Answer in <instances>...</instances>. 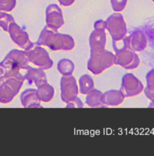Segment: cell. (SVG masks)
<instances>
[{
    "instance_id": "cell-17",
    "label": "cell",
    "mask_w": 154,
    "mask_h": 156,
    "mask_svg": "<svg viewBox=\"0 0 154 156\" xmlns=\"http://www.w3.org/2000/svg\"><path fill=\"white\" fill-rule=\"evenodd\" d=\"M11 77H17L24 79L23 74H21L20 71L14 69L10 65H9L5 61H2L0 63V84L3 81Z\"/></svg>"
},
{
    "instance_id": "cell-28",
    "label": "cell",
    "mask_w": 154,
    "mask_h": 156,
    "mask_svg": "<svg viewBox=\"0 0 154 156\" xmlns=\"http://www.w3.org/2000/svg\"><path fill=\"white\" fill-rule=\"evenodd\" d=\"M146 80H147V82L154 81V68L147 73V76H146Z\"/></svg>"
},
{
    "instance_id": "cell-21",
    "label": "cell",
    "mask_w": 154,
    "mask_h": 156,
    "mask_svg": "<svg viewBox=\"0 0 154 156\" xmlns=\"http://www.w3.org/2000/svg\"><path fill=\"white\" fill-rule=\"evenodd\" d=\"M58 71L63 76L72 75L74 69V65L71 60L68 58H63L58 62Z\"/></svg>"
},
{
    "instance_id": "cell-10",
    "label": "cell",
    "mask_w": 154,
    "mask_h": 156,
    "mask_svg": "<svg viewBox=\"0 0 154 156\" xmlns=\"http://www.w3.org/2000/svg\"><path fill=\"white\" fill-rule=\"evenodd\" d=\"M46 23L47 27L56 32L64 24L63 11L56 4H51L47 8Z\"/></svg>"
},
{
    "instance_id": "cell-23",
    "label": "cell",
    "mask_w": 154,
    "mask_h": 156,
    "mask_svg": "<svg viewBox=\"0 0 154 156\" xmlns=\"http://www.w3.org/2000/svg\"><path fill=\"white\" fill-rule=\"evenodd\" d=\"M17 0H0V11L9 12L15 8Z\"/></svg>"
},
{
    "instance_id": "cell-15",
    "label": "cell",
    "mask_w": 154,
    "mask_h": 156,
    "mask_svg": "<svg viewBox=\"0 0 154 156\" xmlns=\"http://www.w3.org/2000/svg\"><path fill=\"white\" fill-rule=\"evenodd\" d=\"M124 95L119 90H110L102 94L101 101L105 106H118L124 100Z\"/></svg>"
},
{
    "instance_id": "cell-2",
    "label": "cell",
    "mask_w": 154,
    "mask_h": 156,
    "mask_svg": "<svg viewBox=\"0 0 154 156\" xmlns=\"http://www.w3.org/2000/svg\"><path fill=\"white\" fill-rule=\"evenodd\" d=\"M114 64V55L111 52L104 50L91 52L87 68L94 74H98Z\"/></svg>"
},
{
    "instance_id": "cell-5",
    "label": "cell",
    "mask_w": 154,
    "mask_h": 156,
    "mask_svg": "<svg viewBox=\"0 0 154 156\" xmlns=\"http://www.w3.org/2000/svg\"><path fill=\"white\" fill-rule=\"evenodd\" d=\"M105 22L106 29L111 34L113 41L121 40L126 36L127 29L122 14L114 13L110 16Z\"/></svg>"
},
{
    "instance_id": "cell-12",
    "label": "cell",
    "mask_w": 154,
    "mask_h": 156,
    "mask_svg": "<svg viewBox=\"0 0 154 156\" xmlns=\"http://www.w3.org/2000/svg\"><path fill=\"white\" fill-rule=\"evenodd\" d=\"M89 39L90 51L97 52L104 50L106 44V33L105 29L102 28H94Z\"/></svg>"
},
{
    "instance_id": "cell-19",
    "label": "cell",
    "mask_w": 154,
    "mask_h": 156,
    "mask_svg": "<svg viewBox=\"0 0 154 156\" xmlns=\"http://www.w3.org/2000/svg\"><path fill=\"white\" fill-rule=\"evenodd\" d=\"M87 95V96L86 98V103L89 107H98L105 106L101 101V97L102 95V93L100 91L93 89L90 92H88Z\"/></svg>"
},
{
    "instance_id": "cell-16",
    "label": "cell",
    "mask_w": 154,
    "mask_h": 156,
    "mask_svg": "<svg viewBox=\"0 0 154 156\" xmlns=\"http://www.w3.org/2000/svg\"><path fill=\"white\" fill-rule=\"evenodd\" d=\"M21 104L24 107H40V100L36 95V90L34 89H26L20 96Z\"/></svg>"
},
{
    "instance_id": "cell-7",
    "label": "cell",
    "mask_w": 154,
    "mask_h": 156,
    "mask_svg": "<svg viewBox=\"0 0 154 156\" xmlns=\"http://www.w3.org/2000/svg\"><path fill=\"white\" fill-rule=\"evenodd\" d=\"M144 90L142 83L132 74L123 76L120 91L125 97H133L141 93Z\"/></svg>"
},
{
    "instance_id": "cell-6",
    "label": "cell",
    "mask_w": 154,
    "mask_h": 156,
    "mask_svg": "<svg viewBox=\"0 0 154 156\" xmlns=\"http://www.w3.org/2000/svg\"><path fill=\"white\" fill-rule=\"evenodd\" d=\"M114 64L119 65L127 70H132L138 67L140 58L130 49H122L116 51L114 55Z\"/></svg>"
},
{
    "instance_id": "cell-26",
    "label": "cell",
    "mask_w": 154,
    "mask_h": 156,
    "mask_svg": "<svg viewBox=\"0 0 154 156\" xmlns=\"http://www.w3.org/2000/svg\"><path fill=\"white\" fill-rule=\"evenodd\" d=\"M84 107V105L81 101L80 98H76L74 101H72L69 102L67 103V105H66V107Z\"/></svg>"
},
{
    "instance_id": "cell-22",
    "label": "cell",
    "mask_w": 154,
    "mask_h": 156,
    "mask_svg": "<svg viewBox=\"0 0 154 156\" xmlns=\"http://www.w3.org/2000/svg\"><path fill=\"white\" fill-rule=\"evenodd\" d=\"M14 22H15V20L11 14L5 12H0V27H2L3 30L8 32L10 24Z\"/></svg>"
},
{
    "instance_id": "cell-14",
    "label": "cell",
    "mask_w": 154,
    "mask_h": 156,
    "mask_svg": "<svg viewBox=\"0 0 154 156\" xmlns=\"http://www.w3.org/2000/svg\"><path fill=\"white\" fill-rule=\"evenodd\" d=\"M24 80H27L30 83H35L37 87L42 84L48 82L47 76L43 70L33 68L30 66L25 71V74H23Z\"/></svg>"
},
{
    "instance_id": "cell-3",
    "label": "cell",
    "mask_w": 154,
    "mask_h": 156,
    "mask_svg": "<svg viewBox=\"0 0 154 156\" xmlns=\"http://www.w3.org/2000/svg\"><path fill=\"white\" fill-rule=\"evenodd\" d=\"M24 79L11 77L0 84V102L7 104L11 102L17 95L23 84Z\"/></svg>"
},
{
    "instance_id": "cell-29",
    "label": "cell",
    "mask_w": 154,
    "mask_h": 156,
    "mask_svg": "<svg viewBox=\"0 0 154 156\" xmlns=\"http://www.w3.org/2000/svg\"><path fill=\"white\" fill-rule=\"evenodd\" d=\"M60 3V5L63 6H69L74 3L75 0H58Z\"/></svg>"
},
{
    "instance_id": "cell-27",
    "label": "cell",
    "mask_w": 154,
    "mask_h": 156,
    "mask_svg": "<svg viewBox=\"0 0 154 156\" xmlns=\"http://www.w3.org/2000/svg\"><path fill=\"white\" fill-rule=\"evenodd\" d=\"M94 28H102L106 29V22L103 20H98L94 24Z\"/></svg>"
},
{
    "instance_id": "cell-4",
    "label": "cell",
    "mask_w": 154,
    "mask_h": 156,
    "mask_svg": "<svg viewBox=\"0 0 154 156\" xmlns=\"http://www.w3.org/2000/svg\"><path fill=\"white\" fill-rule=\"evenodd\" d=\"M24 51L26 52L29 62L38 66L41 69H49L53 66V62L50 58L48 51L39 45L38 46L34 45L32 48Z\"/></svg>"
},
{
    "instance_id": "cell-25",
    "label": "cell",
    "mask_w": 154,
    "mask_h": 156,
    "mask_svg": "<svg viewBox=\"0 0 154 156\" xmlns=\"http://www.w3.org/2000/svg\"><path fill=\"white\" fill-rule=\"evenodd\" d=\"M144 94L150 101L154 99V81L147 82V87L144 89Z\"/></svg>"
},
{
    "instance_id": "cell-1",
    "label": "cell",
    "mask_w": 154,
    "mask_h": 156,
    "mask_svg": "<svg viewBox=\"0 0 154 156\" xmlns=\"http://www.w3.org/2000/svg\"><path fill=\"white\" fill-rule=\"evenodd\" d=\"M36 44L47 46L52 50H71L74 48L72 37L66 34L57 33L48 27L43 29Z\"/></svg>"
},
{
    "instance_id": "cell-9",
    "label": "cell",
    "mask_w": 154,
    "mask_h": 156,
    "mask_svg": "<svg viewBox=\"0 0 154 156\" xmlns=\"http://www.w3.org/2000/svg\"><path fill=\"white\" fill-rule=\"evenodd\" d=\"M8 32L10 34L11 38L13 41L24 50H29L35 45L31 42L27 32L19 27L15 22L10 24Z\"/></svg>"
},
{
    "instance_id": "cell-20",
    "label": "cell",
    "mask_w": 154,
    "mask_h": 156,
    "mask_svg": "<svg viewBox=\"0 0 154 156\" xmlns=\"http://www.w3.org/2000/svg\"><path fill=\"white\" fill-rule=\"evenodd\" d=\"M80 92L83 95H87L88 92L92 90L94 88V82L92 78L88 74L81 76L79 80Z\"/></svg>"
},
{
    "instance_id": "cell-11",
    "label": "cell",
    "mask_w": 154,
    "mask_h": 156,
    "mask_svg": "<svg viewBox=\"0 0 154 156\" xmlns=\"http://www.w3.org/2000/svg\"><path fill=\"white\" fill-rule=\"evenodd\" d=\"M3 61L10 65L12 68L20 71L21 70L25 71L30 67V66L28 65L29 60L27 54H26V52L21 51V50H11Z\"/></svg>"
},
{
    "instance_id": "cell-13",
    "label": "cell",
    "mask_w": 154,
    "mask_h": 156,
    "mask_svg": "<svg viewBox=\"0 0 154 156\" xmlns=\"http://www.w3.org/2000/svg\"><path fill=\"white\" fill-rule=\"evenodd\" d=\"M128 38L129 49L134 52L144 50L147 45V38L143 32L140 30L132 32Z\"/></svg>"
},
{
    "instance_id": "cell-8",
    "label": "cell",
    "mask_w": 154,
    "mask_h": 156,
    "mask_svg": "<svg viewBox=\"0 0 154 156\" xmlns=\"http://www.w3.org/2000/svg\"><path fill=\"white\" fill-rule=\"evenodd\" d=\"M61 98L66 103L72 101L78 94L76 80L73 76H63L60 81Z\"/></svg>"
},
{
    "instance_id": "cell-18",
    "label": "cell",
    "mask_w": 154,
    "mask_h": 156,
    "mask_svg": "<svg viewBox=\"0 0 154 156\" xmlns=\"http://www.w3.org/2000/svg\"><path fill=\"white\" fill-rule=\"evenodd\" d=\"M36 95L40 101L50 102L54 95V89L48 82L37 87Z\"/></svg>"
},
{
    "instance_id": "cell-24",
    "label": "cell",
    "mask_w": 154,
    "mask_h": 156,
    "mask_svg": "<svg viewBox=\"0 0 154 156\" xmlns=\"http://www.w3.org/2000/svg\"><path fill=\"white\" fill-rule=\"evenodd\" d=\"M111 3L115 12H121L126 8L127 0H111Z\"/></svg>"
},
{
    "instance_id": "cell-30",
    "label": "cell",
    "mask_w": 154,
    "mask_h": 156,
    "mask_svg": "<svg viewBox=\"0 0 154 156\" xmlns=\"http://www.w3.org/2000/svg\"><path fill=\"white\" fill-rule=\"evenodd\" d=\"M149 107H153V108H154V99H153V100H151V102H150V105H149Z\"/></svg>"
},
{
    "instance_id": "cell-31",
    "label": "cell",
    "mask_w": 154,
    "mask_h": 156,
    "mask_svg": "<svg viewBox=\"0 0 154 156\" xmlns=\"http://www.w3.org/2000/svg\"><path fill=\"white\" fill-rule=\"evenodd\" d=\"M152 1H153V2H154V0H152Z\"/></svg>"
}]
</instances>
